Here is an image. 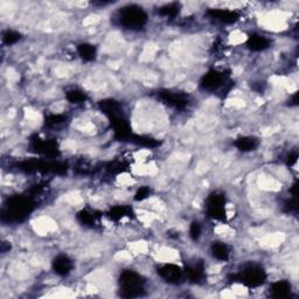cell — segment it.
<instances>
[{
  "label": "cell",
  "mask_w": 299,
  "mask_h": 299,
  "mask_svg": "<svg viewBox=\"0 0 299 299\" xmlns=\"http://www.w3.org/2000/svg\"><path fill=\"white\" fill-rule=\"evenodd\" d=\"M34 203L28 196L17 195L9 198L7 206L2 211V220L8 222H20L33 211Z\"/></svg>",
  "instance_id": "1"
},
{
  "label": "cell",
  "mask_w": 299,
  "mask_h": 299,
  "mask_svg": "<svg viewBox=\"0 0 299 299\" xmlns=\"http://www.w3.org/2000/svg\"><path fill=\"white\" fill-rule=\"evenodd\" d=\"M120 294L125 298L141 297L144 292V279L132 270H125L119 277Z\"/></svg>",
  "instance_id": "2"
},
{
  "label": "cell",
  "mask_w": 299,
  "mask_h": 299,
  "mask_svg": "<svg viewBox=\"0 0 299 299\" xmlns=\"http://www.w3.org/2000/svg\"><path fill=\"white\" fill-rule=\"evenodd\" d=\"M118 21L123 27L129 30H139L148 22V14L137 5L125 6L119 11Z\"/></svg>",
  "instance_id": "3"
},
{
  "label": "cell",
  "mask_w": 299,
  "mask_h": 299,
  "mask_svg": "<svg viewBox=\"0 0 299 299\" xmlns=\"http://www.w3.org/2000/svg\"><path fill=\"white\" fill-rule=\"evenodd\" d=\"M235 279L248 288H257L265 282L266 273L264 269L259 265H248L235 276Z\"/></svg>",
  "instance_id": "4"
},
{
  "label": "cell",
  "mask_w": 299,
  "mask_h": 299,
  "mask_svg": "<svg viewBox=\"0 0 299 299\" xmlns=\"http://www.w3.org/2000/svg\"><path fill=\"white\" fill-rule=\"evenodd\" d=\"M227 84H229L227 76L224 75V73L219 71L208 72L202 76L200 81V87L207 91L222 90V93H224V88L227 87Z\"/></svg>",
  "instance_id": "5"
},
{
  "label": "cell",
  "mask_w": 299,
  "mask_h": 299,
  "mask_svg": "<svg viewBox=\"0 0 299 299\" xmlns=\"http://www.w3.org/2000/svg\"><path fill=\"white\" fill-rule=\"evenodd\" d=\"M225 199L224 195L219 193L212 194L211 196H208L206 201V209L207 214L211 216L212 219L219 221H224L225 220Z\"/></svg>",
  "instance_id": "6"
},
{
  "label": "cell",
  "mask_w": 299,
  "mask_h": 299,
  "mask_svg": "<svg viewBox=\"0 0 299 299\" xmlns=\"http://www.w3.org/2000/svg\"><path fill=\"white\" fill-rule=\"evenodd\" d=\"M158 98L163 101L164 103L168 104L170 107L176 108V109H185L188 104V97L183 93H173L168 90H160L157 94Z\"/></svg>",
  "instance_id": "7"
},
{
  "label": "cell",
  "mask_w": 299,
  "mask_h": 299,
  "mask_svg": "<svg viewBox=\"0 0 299 299\" xmlns=\"http://www.w3.org/2000/svg\"><path fill=\"white\" fill-rule=\"evenodd\" d=\"M158 275L171 284H179L184 279V270L177 264H165L158 269Z\"/></svg>",
  "instance_id": "8"
},
{
  "label": "cell",
  "mask_w": 299,
  "mask_h": 299,
  "mask_svg": "<svg viewBox=\"0 0 299 299\" xmlns=\"http://www.w3.org/2000/svg\"><path fill=\"white\" fill-rule=\"evenodd\" d=\"M111 125H112L114 137L119 141H131L133 133L130 128L128 120H125L122 116L111 118Z\"/></svg>",
  "instance_id": "9"
},
{
  "label": "cell",
  "mask_w": 299,
  "mask_h": 299,
  "mask_svg": "<svg viewBox=\"0 0 299 299\" xmlns=\"http://www.w3.org/2000/svg\"><path fill=\"white\" fill-rule=\"evenodd\" d=\"M33 149L36 150L37 153L43 154L49 158H55L56 155H59L57 144L54 141H49V139H34Z\"/></svg>",
  "instance_id": "10"
},
{
  "label": "cell",
  "mask_w": 299,
  "mask_h": 299,
  "mask_svg": "<svg viewBox=\"0 0 299 299\" xmlns=\"http://www.w3.org/2000/svg\"><path fill=\"white\" fill-rule=\"evenodd\" d=\"M212 19L224 22V24H233L238 19L237 12L231 11V9H222V8H215L209 9L207 13Z\"/></svg>",
  "instance_id": "11"
},
{
  "label": "cell",
  "mask_w": 299,
  "mask_h": 299,
  "mask_svg": "<svg viewBox=\"0 0 299 299\" xmlns=\"http://www.w3.org/2000/svg\"><path fill=\"white\" fill-rule=\"evenodd\" d=\"M74 268V264L73 261L66 255H60L57 256L55 260L53 261V269L57 275L60 276H66L72 271Z\"/></svg>",
  "instance_id": "12"
},
{
  "label": "cell",
  "mask_w": 299,
  "mask_h": 299,
  "mask_svg": "<svg viewBox=\"0 0 299 299\" xmlns=\"http://www.w3.org/2000/svg\"><path fill=\"white\" fill-rule=\"evenodd\" d=\"M247 46L254 52H262L270 46V40L268 37L260 36V34H253L248 37Z\"/></svg>",
  "instance_id": "13"
},
{
  "label": "cell",
  "mask_w": 299,
  "mask_h": 299,
  "mask_svg": "<svg viewBox=\"0 0 299 299\" xmlns=\"http://www.w3.org/2000/svg\"><path fill=\"white\" fill-rule=\"evenodd\" d=\"M291 284L288 281H278L270 288V295L273 298H286L290 296Z\"/></svg>",
  "instance_id": "14"
},
{
  "label": "cell",
  "mask_w": 299,
  "mask_h": 299,
  "mask_svg": "<svg viewBox=\"0 0 299 299\" xmlns=\"http://www.w3.org/2000/svg\"><path fill=\"white\" fill-rule=\"evenodd\" d=\"M186 275L190 282L199 283L205 277V266L202 262H198L186 268Z\"/></svg>",
  "instance_id": "15"
},
{
  "label": "cell",
  "mask_w": 299,
  "mask_h": 299,
  "mask_svg": "<svg viewBox=\"0 0 299 299\" xmlns=\"http://www.w3.org/2000/svg\"><path fill=\"white\" fill-rule=\"evenodd\" d=\"M100 108H101V110L103 111V113H106L107 116L110 117V118H114V117L122 116V114H120L119 103L113 100L102 101L100 103Z\"/></svg>",
  "instance_id": "16"
},
{
  "label": "cell",
  "mask_w": 299,
  "mask_h": 299,
  "mask_svg": "<svg viewBox=\"0 0 299 299\" xmlns=\"http://www.w3.org/2000/svg\"><path fill=\"white\" fill-rule=\"evenodd\" d=\"M235 146L243 152L254 151L257 146H259V139L255 137H241V138L236 139L235 142Z\"/></svg>",
  "instance_id": "17"
},
{
  "label": "cell",
  "mask_w": 299,
  "mask_h": 299,
  "mask_svg": "<svg viewBox=\"0 0 299 299\" xmlns=\"http://www.w3.org/2000/svg\"><path fill=\"white\" fill-rule=\"evenodd\" d=\"M212 254L216 260L228 261L230 256V248L224 242H214L212 244Z\"/></svg>",
  "instance_id": "18"
},
{
  "label": "cell",
  "mask_w": 299,
  "mask_h": 299,
  "mask_svg": "<svg viewBox=\"0 0 299 299\" xmlns=\"http://www.w3.org/2000/svg\"><path fill=\"white\" fill-rule=\"evenodd\" d=\"M132 214V209L128 206H116L113 208H111L109 213H108V216L113 221H119L122 219L126 218V216H131Z\"/></svg>",
  "instance_id": "19"
},
{
  "label": "cell",
  "mask_w": 299,
  "mask_h": 299,
  "mask_svg": "<svg viewBox=\"0 0 299 299\" xmlns=\"http://www.w3.org/2000/svg\"><path fill=\"white\" fill-rule=\"evenodd\" d=\"M78 55L82 57L84 61H93L96 57V47L90 43H81L77 47Z\"/></svg>",
  "instance_id": "20"
},
{
  "label": "cell",
  "mask_w": 299,
  "mask_h": 299,
  "mask_svg": "<svg viewBox=\"0 0 299 299\" xmlns=\"http://www.w3.org/2000/svg\"><path fill=\"white\" fill-rule=\"evenodd\" d=\"M77 219L82 224L89 225V227H93V225L96 224L97 222V215H95V213L89 211L79 212Z\"/></svg>",
  "instance_id": "21"
},
{
  "label": "cell",
  "mask_w": 299,
  "mask_h": 299,
  "mask_svg": "<svg viewBox=\"0 0 299 299\" xmlns=\"http://www.w3.org/2000/svg\"><path fill=\"white\" fill-rule=\"evenodd\" d=\"M135 144L145 146V148H155L159 145V142L155 141L153 138H150V137H144V136H136L133 135L131 137V141Z\"/></svg>",
  "instance_id": "22"
},
{
  "label": "cell",
  "mask_w": 299,
  "mask_h": 299,
  "mask_svg": "<svg viewBox=\"0 0 299 299\" xmlns=\"http://www.w3.org/2000/svg\"><path fill=\"white\" fill-rule=\"evenodd\" d=\"M67 100H68L71 103L74 104H78V103H83L84 101H87V95H85L83 91L81 90H71L67 93Z\"/></svg>",
  "instance_id": "23"
},
{
  "label": "cell",
  "mask_w": 299,
  "mask_h": 299,
  "mask_svg": "<svg viewBox=\"0 0 299 299\" xmlns=\"http://www.w3.org/2000/svg\"><path fill=\"white\" fill-rule=\"evenodd\" d=\"M179 8H180L179 4L173 2V4H168V5L163 6V7L159 9V13H160L161 15H165V17L173 18V17H176L178 13H179Z\"/></svg>",
  "instance_id": "24"
},
{
  "label": "cell",
  "mask_w": 299,
  "mask_h": 299,
  "mask_svg": "<svg viewBox=\"0 0 299 299\" xmlns=\"http://www.w3.org/2000/svg\"><path fill=\"white\" fill-rule=\"evenodd\" d=\"M19 40H20V34L15 31H6L2 36V41L8 46L17 43Z\"/></svg>",
  "instance_id": "25"
},
{
  "label": "cell",
  "mask_w": 299,
  "mask_h": 299,
  "mask_svg": "<svg viewBox=\"0 0 299 299\" xmlns=\"http://www.w3.org/2000/svg\"><path fill=\"white\" fill-rule=\"evenodd\" d=\"M66 120V117L62 114H49L46 118V124L48 126H57Z\"/></svg>",
  "instance_id": "26"
},
{
  "label": "cell",
  "mask_w": 299,
  "mask_h": 299,
  "mask_svg": "<svg viewBox=\"0 0 299 299\" xmlns=\"http://www.w3.org/2000/svg\"><path fill=\"white\" fill-rule=\"evenodd\" d=\"M200 235H201V227H200V224H198V222H193L189 227L190 238L194 241H196L200 237Z\"/></svg>",
  "instance_id": "27"
},
{
  "label": "cell",
  "mask_w": 299,
  "mask_h": 299,
  "mask_svg": "<svg viewBox=\"0 0 299 299\" xmlns=\"http://www.w3.org/2000/svg\"><path fill=\"white\" fill-rule=\"evenodd\" d=\"M150 194H151V189H150L149 187L144 186V187H142V188H139L138 192L136 193L135 200H136V201H143V200L149 198Z\"/></svg>",
  "instance_id": "28"
},
{
  "label": "cell",
  "mask_w": 299,
  "mask_h": 299,
  "mask_svg": "<svg viewBox=\"0 0 299 299\" xmlns=\"http://www.w3.org/2000/svg\"><path fill=\"white\" fill-rule=\"evenodd\" d=\"M284 208H285V211L288 212V213H294V212H297V209H298L297 196H294V198H291L290 200H288V201L285 202Z\"/></svg>",
  "instance_id": "29"
},
{
  "label": "cell",
  "mask_w": 299,
  "mask_h": 299,
  "mask_svg": "<svg viewBox=\"0 0 299 299\" xmlns=\"http://www.w3.org/2000/svg\"><path fill=\"white\" fill-rule=\"evenodd\" d=\"M297 159H298V154L295 152V153H291L290 155H289L286 163H288L289 166H292V165H295L296 163H297Z\"/></svg>",
  "instance_id": "30"
}]
</instances>
